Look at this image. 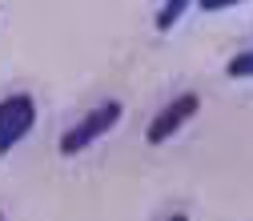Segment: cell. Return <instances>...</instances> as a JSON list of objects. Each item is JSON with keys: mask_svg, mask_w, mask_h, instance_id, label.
<instances>
[{"mask_svg": "<svg viewBox=\"0 0 253 221\" xmlns=\"http://www.w3.org/2000/svg\"><path fill=\"white\" fill-rule=\"evenodd\" d=\"M113 125H121V101H105V105L92 109L88 117H81V125H73V129L60 137V153H65V157L84 153L97 137H105Z\"/></svg>", "mask_w": 253, "mask_h": 221, "instance_id": "1", "label": "cell"}, {"mask_svg": "<svg viewBox=\"0 0 253 221\" xmlns=\"http://www.w3.org/2000/svg\"><path fill=\"white\" fill-rule=\"evenodd\" d=\"M197 109H201V97L197 92H181L177 101H169L161 113H157L153 121H149V129H145V141L149 145H161V141H169L181 125L189 121V117H197Z\"/></svg>", "mask_w": 253, "mask_h": 221, "instance_id": "2", "label": "cell"}, {"mask_svg": "<svg viewBox=\"0 0 253 221\" xmlns=\"http://www.w3.org/2000/svg\"><path fill=\"white\" fill-rule=\"evenodd\" d=\"M33 125H37V105H33V109H24V113H16V117L4 125V129H0V157H4L16 141H24L28 133H33Z\"/></svg>", "mask_w": 253, "mask_h": 221, "instance_id": "3", "label": "cell"}, {"mask_svg": "<svg viewBox=\"0 0 253 221\" xmlns=\"http://www.w3.org/2000/svg\"><path fill=\"white\" fill-rule=\"evenodd\" d=\"M193 4V0H165L161 4V12H157V28H161V33H169V28L185 16V8Z\"/></svg>", "mask_w": 253, "mask_h": 221, "instance_id": "4", "label": "cell"}, {"mask_svg": "<svg viewBox=\"0 0 253 221\" xmlns=\"http://www.w3.org/2000/svg\"><path fill=\"white\" fill-rule=\"evenodd\" d=\"M24 109H33V97L28 92H16V97H8V101H0V129L16 117V113H24Z\"/></svg>", "mask_w": 253, "mask_h": 221, "instance_id": "5", "label": "cell"}, {"mask_svg": "<svg viewBox=\"0 0 253 221\" xmlns=\"http://www.w3.org/2000/svg\"><path fill=\"white\" fill-rule=\"evenodd\" d=\"M229 77H253V52H241L229 60Z\"/></svg>", "mask_w": 253, "mask_h": 221, "instance_id": "6", "label": "cell"}, {"mask_svg": "<svg viewBox=\"0 0 253 221\" xmlns=\"http://www.w3.org/2000/svg\"><path fill=\"white\" fill-rule=\"evenodd\" d=\"M197 4H201L205 12H217V8H229V4H237V0H197Z\"/></svg>", "mask_w": 253, "mask_h": 221, "instance_id": "7", "label": "cell"}, {"mask_svg": "<svg viewBox=\"0 0 253 221\" xmlns=\"http://www.w3.org/2000/svg\"><path fill=\"white\" fill-rule=\"evenodd\" d=\"M169 221H189V217H185V213H173V217H169Z\"/></svg>", "mask_w": 253, "mask_h": 221, "instance_id": "8", "label": "cell"}, {"mask_svg": "<svg viewBox=\"0 0 253 221\" xmlns=\"http://www.w3.org/2000/svg\"><path fill=\"white\" fill-rule=\"evenodd\" d=\"M0 221H4V213H0Z\"/></svg>", "mask_w": 253, "mask_h": 221, "instance_id": "9", "label": "cell"}]
</instances>
